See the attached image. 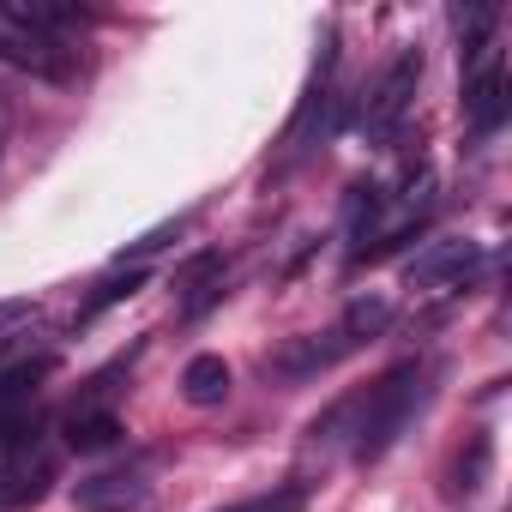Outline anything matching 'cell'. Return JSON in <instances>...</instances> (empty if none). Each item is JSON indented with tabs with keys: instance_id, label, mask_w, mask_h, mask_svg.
<instances>
[{
	"instance_id": "cell-1",
	"label": "cell",
	"mask_w": 512,
	"mask_h": 512,
	"mask_svg": "<svg viewBox=\"0 0 512 512\" xmlns=\"http://www.w3.org/2000/svg\"><path fill=\"white\" fill-rule=\"evenodd\" d=\"M422 404H428V362H398L368 392L344 398L326 422H314V434H350V458L356 464H380L398 446V434L416 422Z\"/></svg>"
},
{
	"instance_id": "cell-2",
	"label": "cell",
	"mask_w": 512,
	"mask_h": 512,
	"mask_svg": "<svg viewBox=\"0 0 512 512\" xmlns=\"http://www.w3.org/2000/svg\"><path fill=\"white\" fill-rule=\"evenodd\" d=\"M79 7H49V0H0V61L43 79L73 85L79 79Z\"/></svg>"
},
{
	"instance_id": "cell-3",
	"label": "cell",
	"mask_w": 512,
	"mask_h": 512,
	"mask_svg": "<svg viewBox=\"0 0 512 512\" xmlns=\"http://www.w3.org/2000/svg\"><path fill=\"white\" fill-rule=\"evenodd\" d=\"M386 320H392V302H380V296H356L326 332L290 338V344L272 356V374H278V380H314V374H332L344 356H356L368 338H380Z\"/></svg>"
},
{
	"instance_id": "cell-4",
	"label": "cell",
	"mask_w": 512,
	"mask_h": 512,
	"mask_svg": "<svg viewBox=\"0 0 512 512\" xmlns=\"http://www.w3.org/2000/svg\"><path fill=\"white\" fill-rule=\"evenodd\" d=\"M416 85H422V49H398L392 67L380 73V85H374L368 103H362V133H368V139L398 133V121H404L410 103H416Z\"/></svg>"
},
{
	"instance_id": "cell-5",
	"label": "cell",
	"mask_w": 512,
	"mask_h": 512,
	"mask_svg": "<svg viewBox=\"0 0 512 512\" xmlns=\"http://www.w3.org/2000/svg\"><path fill=\"white\" fill-rule=\"evenodd\" d=\"M506 109H512V97H506V61H500V49L470 55L464 61V121H470V133L476 139L500 133Z\"/></svg>"
},
{
	"instance_id": "cell-6",
	"label": "cell",
	"mask_w": 512,
	"mask_h": 512,
	"mask_svg": "<svg viewBox=\"0 0 512 512\" xmlns=\"http://www.w3.org/2000/svg\"><path fill=\"white\" fill-rule=\"evenodd\" d=\"M49 482H55V458H49L37 440H31V446H13V452H0V512L43 500Z\"/></svg>"
},
{
	"instance_id": "cell-7",
	"label": "cell",
	"mask_w": 512,
	"mask_h": 512,
	"mask_svg": "<svg viewBox=\"0 0 512 512\" xmlns=\"http://www.w3.org/2000/svg\"><path fill=\"white\" fill-rule=\"evenodd\" d=\"M476 241H428L416 260H410V284L416 290H458L476 272Z\"/></svg>"
},
{
	"instance_id": "cell-8",
	"label": "cell",
	"mask_w": 512,
	"mask_h": 512,
	"mask_svg": "<svg viewBox=\"0 0 512 512\" xmlns=\"http://www.w3.org/2000/svg\"><path fill=\"white\" fill-rule=\"evenodd\" d=\"M175 302L187 320H199L205 308L223 302V253H193V260L175 272Z\"/></svg>"
},
{
	"instance_id": "cell-9",
	"label": "cell",
	"mask_w": 512,
	"mask_h": 512,
	"mask_svg": "<svg viewBox=\"0 0 512 512\" xmlns=\"http://www.w3.org/2000/svg\"><path fill=\"white\" fill-rule=\"evenodd\" d=\"M139 500H145V464L91 476V482L79 488V506H91V512H127V506H139Z\"/></svg>"
},
{
	"instance_id": "cell-10",
	"label": "cell",
	"mask_w": 512,
	"mask_h": 512,
	"mask_svg": "<svg viewBox=\"0 0 512 512\" xmlns=\"http://www.w3.org/2000/svg\"><path fill=\"white\" fill-rule=\"evenodd\" d=\"M181 398L199 404V410L223 404V398H229V362H223V356H193V362L181 368Z\"/></svg>"
},
{
	"instance_id": "cell-11",
	"label": "cell",
	"mask_w": 512,
	"mask_h": 512,
	"mask_svg": "<svg viewBox=\"0 0 512 512\" xmlns=\"http://www.w3.org/2000/svg\"><path fill=\"white\" fill-rule=\"evenodd\" d=\"M121 440V416L115 410H73V422H67V446H79V452H97V446H115Z\"/></svg>"
},
{
	"instance_id": "cell-12",
	"label": "cell",
	"mask_w": 512,
	"mask_h": 512,
	"mask_svg": "<svg viewBox=\"0 0 512 512\" xmlns=\"http://www.w3.org/2000/svg\"><path fill=\"white\" fill-rule=\"evenodd\" d=\"M302 506H308V482H284V488H272L260 500H241L229 512H302Z\"/></svg>"
},
{
	"instance_id": "cell-13",
	"label": "cell",
	"mask_w": 512,
	"mask_h": 512,
	"mask_svg": "<svg viewBox=\"0 0 512 512\" xmlns=\"http://www.w3.org/2000/svg\"><path fill=\"white\" fill-rule=\"evenodd\" d=\"M31 440H37V410H7L0 404V452L31 446Z\"/></svg>"
},
{
	"instance_id": "cell-14",
	"label": "cell",
	"mask_w": 512,
	"mask_h": 512,
	"mask_svg": "<svg viewBox=\"0 0 512 512\" xmlns=\"http://www.w3.org/2000/svg\"><path fill=\"white\" fill-rule=\"evenodd\" d=\"M31 314V302H0V332H7V326H19Z\"/></svg>"
}]
</instances>
